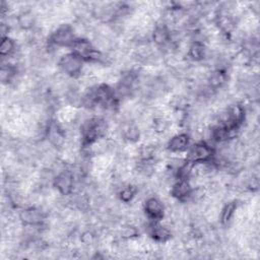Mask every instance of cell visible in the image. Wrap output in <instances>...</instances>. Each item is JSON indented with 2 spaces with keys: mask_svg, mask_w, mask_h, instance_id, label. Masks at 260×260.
<instances>
[{
  "mask_svg": "<svg viewBox=\"0 0 260 260\" xmlns=\"http://www.w3.org/2000/svg\"><path fill=\"white\" fill-rule=\"evenodd\" d=\"M76 38L77 36L73 26L67 23L61 24L49 36L47 42V52H50L51 49L56 48H70Z\"/></svg>",
  "mask_w": 260,
  "mask_h": 260,
  "instance_id": "obj_1",
  "label": "cell"
},
{
  "mask_svg": "<svg viewBox=\"0 0 260 260\" xmlns=\"http://www.w3.org/2000/svg\"><path fill=\"white\" fill-rule=\"evenodd\" d=\"M84 60L78 55L69 52L60 57L58 60V67L62 73L71 78H77L83 73Z\"/></svg>",
  "mask_w": 260,
  "mask_h": 260,
  "instance_id": "obj_2",
  "label": "cell"
},
{
  "mask_svg": "<svg viewBox=\"0 0 260 260\" xmlns=\"http://www.w3.org/2000/svg\"><path fill=\"white\" fill-rule=\"evenodd\" d=\"M215 153V148L206 141H199L188 148L187 160L192 164L209 161Z\"/></svg>",
  "mask_w": 260,
  "mask_h": 260,
  "instance_id": "obj_3",
  "label": "cell"
},
{
  "mask_svg": "<svg viewBox=\"0 0 260 260\" xmlns=\"http://www.w3.org/2000/svg\"><path fill=\"white\" fill-rule=\"evenodd\" d=\"M48 217V213L37 206H24L18 212L19 221L22 225H38L44 224Z\"/></svg>",
  "mask_w": 260,
  "mask_h": 260,
  "instance_id": "obj_4",
  "label": "cell"
},
{
  "mask_svg": "<svg viewBox=\"0 0 260 260\" xmlns=\"http://www.w3.org/2000/svg\"><path fill=\"white\" fill-rule=\"evenodd\" d=\"M75 178L68 168L60 174L56 175L53 181V187L62 196H70L75 190Z\"/></svg>",
  "mask_w": 260,
  "mask_h": 260,
  "instance_id": "obj_5",
  "label": "cell"
},
{
  "mask_svg": "<svg viewBox=\"0 0 260 260\" xmlns=\"http://www.w3.org/2000/svg\"><path fill=\"white\" fill-rule=\"evenodd\" d=\"M146 218L151 221H161L165 217V205L156 197H147L143 204Z\"/></svg>",
  "mask_w": 260,
  "mask_h": 260,
  "instance_id": "obj_6",
  "label": "cell"
},
{
  "mask_svg": "<svg viewBox=\"0 0 260 260\" xmlns=\"http://www.w3.org/2000/svg\"><path fill=\"white\" fill-rule=\"evenodd\" d=\"M145 231L153 241L159 244L166 243L172 238V232L169 226L162 224L160 221L149 220L147 224H145Z\"/></svg>",
  "mask_w": 260,
  "mask_h": 260,
  "instance_id": "obj_7",
  "label": "cell"
},
{
  "mask_svg": "<svg viewBox=\"0 0 260 260\" xmlns=\"http://www.w3.org/2000/svg\"><path fill=\"white\" fill-rule=\"evenodd\" d=\"M193 186L190 180L186 179H177L171 186V196L178 200L179 202L186 203L190 200V195L192 192Z\"/></svg>",
  "mask_w": 260,
  "mask_h": 260,
  "instance_id": "obj_8",
  "label": "cell"
},
{
  "mask_svg": "<svg viewBox=\"0 0 260 260\" xmlns=\"http://www.w3.org/2000/svg\"><path fill=\"white\" fill-rule=\"evenodd\" d=\"M150 40L158 49L167 47L171 43V28L161 22L156 23L150 32Z\"/></svg>",
  "mask_w": 260,
  "mask_h": 260,
  "instance_id": "obj_9",
  "label": "cell"
},
{
  "mask_svg": "<svg viewBox=\"0 0 260 260\" xmlns=\"http://www.w3.org/2000/svg\"><path fill=\"white\" fill-rule=\"evenodd\" d=\"M190 146V136L187 133H178L173 135L167 142V150L171 153H181Z\"/></svg>",
  "mask_w": 260,
  "mask_h": 260,
  "instance_id": "obj_10",
  "label": "cell"
},
{
  "mask_svg": "<svg viewBox=\"0 0 260 260\" xmlns=\"http://www.w3.org/2000/svg\"><path fill=\"white\" fill-rule=\"evenodd\" d=\"M121 137L128 143H136L141 137V130L135 122L126 121L121 127Z\"/></svg>",
  "mask_w": 260,
  "mask_h": 260,
  "instance_id": "obj_11",
  "label": "cell"
},
{
  "mask_svg": "<svg viewBox=\"0 0 260 260\" xmlns=\"http://www.w3.org/2000/svg\"><path fill=\"white\" fill-rule=\"evenodd\" d=\"M208 49L205 43L191 42L187 49V56L193 62H203L206 59Z\"/></svg>",
  "mask_w": 260,
  "mask_h": 260,
  "instance_id": "obj_12",
  "label": "cell"
},
{
  "mask_svg": "<svg viewBox=\"0 0 260 260\" xmlns=\"http://www.w3.org/2000/svg\"><path fill=\"white\" fill-rule=\"evenodd\" d=\"M18 27L22 30H32L36 27L37 16L31 9H23L17 15Z\"/></svg>",
  "mask_w": 260,
  "mask_h": 260,
  "instance_id": "obj_13",
  "label": "cell"
},
{
  "mask_svg": "<svg viewBox=\"0 0 260 260\" xmlns=\"http://www.w3.org/2000/svg\"><path fill=\"white\" fill-rule=\"evenodd\" d=\"M238 206H239V203L236 200L229 201L228 203L224 204V206L221 208L220 216H219L220 223L222 225H228L232 221L233 217L236 214Z\"/></svg>",
  "mask_w": 260,
  "mask_h": 260,
  "instance_id": "obj_14",
  "label": "cell"
},
{
  "mask_svg": "<svg viewBox=\"0 0 260 260\" xmlns=\"http://www.w3.org/2000/svg\"><path fill=\"white\" fill-rule=\"evenodd\" d=\"M137 187L132 184H123L118 190V198L121 202L128 204L137 196Z\"/></svg>",
  "mask_w": 260,
  "mask_h": 260,
  "instance_id": "obj_15",
  "label": "cell"
},
{
  "mask_svg": "<svg viewBox=\"0 0 260 260\" xmlns=\"http://www.w3.org/2000/svg\"><path fill=\"white\" fill-rule=\"evenodd\" d=\"M16 53V43L15 41L10 38L6 37L3 38L0 45V55L2 58H8Z\"/></svg>",
  "mask_w": 260,
  "mask_h": 260,
  "instance_id": "obj_16",
  "label": "cell"
}]
</instances>
